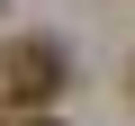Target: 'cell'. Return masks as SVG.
<instances>
[{"label":"cell","instance_id":"6da1fadb","mask_svg":"<svg viewBox=\"0 0 135 126\" xmlns=\"http://www.w3.org/2000/svg\"><path fill=\"white\" fill-rule=\"evenodd\" d=\"M63 81H72V54H63L54 36H9V45H0V108L36 117Z\"/></svg>","mask_w":135,"mask_h":126},{"label":"cell","instance_id":"7a4b0ae2","mask_svg":"<svg viewBox=\"0 0 135 126\" xmlns=\"http://www.w3.org/2000/svg\"><path fill=\"white\" fill-rule=\"evenodd\" d=\"M9 126H54V117H9Z\"/></svg>","mask_w":135,"mask_h":126}]
</instances>
